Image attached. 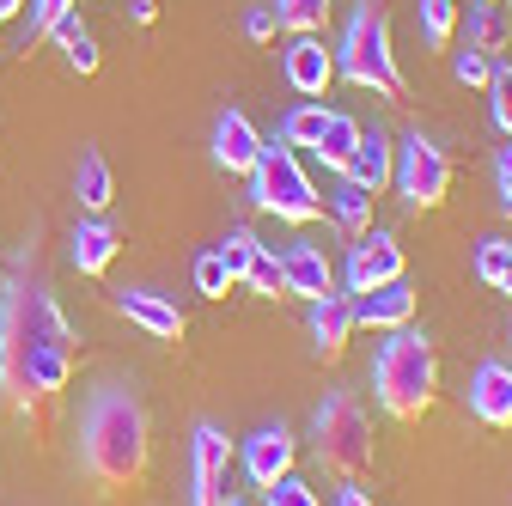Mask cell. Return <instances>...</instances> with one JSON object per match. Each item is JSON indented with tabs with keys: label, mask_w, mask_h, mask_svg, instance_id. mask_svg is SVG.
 Listing matches in <instances>:
<instances>
[{
	"label": "cell",
	"mask_w": 512,
	"mask_h": 506,
	"mask_svg": "<svg viewBox=\"0 0 512 506\" xmlns=\"http://www.w3.org/2000/svg\"><path fill=\"white\" fill-rule=\"evenodd\" d=\"M494 189H500V214H512V147H500L494 159Z\"/></svg>",
	"instance_id": "36"
},
{
	"label": "cell",
	"mask_w": 512,
	"mask_h": 506,
	"mask_svg": "<svg viewBox=\"0 0 512 506\" xmlns=\"http://www.w3.org/2000/svg\"><path fill=\"white\" fill-rule=\"evenodd\" d=\"M293 458H299V446H293V433H287L281 421H275V427H256V433L244 439V476H250L256 488L293 476Z\"/></svg>",
	"instance_id": "12"
},
{
	"label": "cell",
	"mask_w": 512,
	"mask_h": 506,
	"mask_svg": "<svg viewBox=\"0 0 512 506\" xmlns=\"http://www.w3.org/2000/svg\"><path fill=\"white\" fill-rule=\"evenodd\" d=\"M372 189H360V183H336V196H330V208H336V226L348 232V238H360V232H372Z\"/></svg>",
	"instance_id": "24"
},
{
	"label": "cell",
	"mask_w": 512,
	"mask_h": 506,
	"mask_svg": "<svg viewBox=\"0 0 512 506\" xmlns=\"http://www.w3.org/2000/svg\"><path fill=\"white\" fill-rule=\"evenodd\" d=\"M342 177H348V183H360V189H372V196H384V189H391V177H397V147L384 141L378 129H372V135H360V147L348 153Z\"/></svg>",
	"instance_id": "16"
},
{
	"label": "cell",
	"mask_w": 512,
	"mask_h": 506,
	"mask_svg": "<svg viewBox=\"0 0 512 506\" xmlns=\"http://www.w3.org/2000/svg\"><path fill=\"white\" fill-rule=\"evenodd\" d=\"M80 360V336L61 318V305L43 275H13L0 299V391L19 409H37L68 391V372Z\"/></svg>",
	"instance_id": "1"
},
{
	"label": "cell",
	"mask_w": 512,
	"mask_h": 506,
	"mask_svg": "<svg viewBox=\"0 0 512 506\" xmlns=\"http://www.w3.org/2000/svg\"><path fill=\"white\" fill-rule=\"evenodd\" d=\"M470 415L482 427H512V366L506 360H482L470 372Z\"/></svg>",
	"instance_id": "14"
},
{
	"label": "cell",
	"mask_w": 512,
	"mask_h": 506,
	"mask_svg": "<svg viewBox=\"0 0 512 506\" xmlns=\"http://www.w3.org/2000/svg\"><path fill=\"white\" fill-rule=\"evenodd\" d=\"M80 452H86L92 482H104V488H128V482L147 476V452H153V439H147V409H141V397L128 391V385H104V391L86 403Z\"/></svg>",
	"instance_id": "2"
},
{
	"label": "cell",
	"mask_w": 512,
	"mask_h": 506,
	"mask_svg": "<svg viewBox=\"0 0 512 506\" xmlns=\"http://www.w3.org/2000/svg\"><path fill=\"white\" fill-rule=\"evenodd\" d=\"M311 452H317V464H324L330 476H360L366 464H372V421H366V409H360V397H348V391H330L324 403H317V415H311Z\"/></svg>",
	"instance_id": "6"
},
{
	"label": "cell",
	"mask_w": 512,
	"mask_h": 506,
	"mask_svg": "<svg viewBox=\"0 0 512 506\" xmlns=\"http://www.w3.org/2000/svg\"><path fill=\"white\" fill-rule=\"evenodd\" d=\"M49 43L61 49V61H68L74 74H98V37H92V31H86V25L74 19V13L61 19L55 31H49Z\"/></svg>",
	"instance_id": "22"
},
{
	"label": "cell",
	"mask_w": 512,
	"mask_h": 506,
	"mask_svg": "<svg viewBox=\"0 0 512 506\" xmlns=\"http://www.w3.org/2000/svg\"><path fill=\"white\" fill-rule=\"evenodd\" d=\"M244 37H250V43H269V37H275V13H269V7H250V13H244Z\"/></svg>",
	"instance_id": "37"
},
{
	"label": "cell",
	"mask_w": 512,
	"mask_h": 506,
	"mask_svg": "<svg viewBox=\"0 0 512 506\" xmlns=\"http://www.w3.org/2000/svg\"><path fill=\"white\" fill-rule=\"evenodd\" d=\"M220 506H244V500H220Z\"/></svg>",
	"instance_id": "40"
},
{
	"label": "cell",
	"mask_w": 512,
	"mask_h": 506,
	"mask_svg": "<svg viewBox=\"0 0 512 506\" xmlns=\"http://www.w3.org/2000/svg\"><path fill=\"white\" fill-rule=\"evenodd\" d=\"M391 281H403V244L391 232H360L354 257H348V293H372Z\"/></svg>",
	"instance_id": "10"
},
{
	"label": "cell",
	"mask_w": 512,
	"mask_h": 506,
	"mask_svg": "<svg viewBox=\"0 0 512 506\" xmlns=\"http://www.w3.org/2000/svg\"><path fill=\"white\" fill-rule=\"evenodd\" d=\"M244 287H250V293H263V299L287 293V281H281V257H275V250H256V257H250V269H244Z\"/></svg>",
	"instance_id": "31"
},
{
	"label": "cell",
	"mask_w": 512,
	"mask_h": 506,
	"mask_svg": "<svg viewBox=\"0 0 512 506\" xmlns=\"http://www.w3.org/2000/svg\"><path fill=\"white\" fill-rule=\"evenodd\" d=\"M512 37V13H506V0H482V7L470 13V49L482 55H500Z\"/></svg>",
	"instance_id": "23"
},
{
	"label": "cell",
	"mask_w": 512,
	"mask_h": 506,
	"mask_svg": "<svg viewBox=\"0 0 512 506\" xmlns=\"http://www.w3.org/2000/svg\"><path fill=\"white\" fill-rule=\"evenodd\" d=\"M238 281L226 275V263H220V250H208V257H196V293H208V299H226Z\"/></svg>",
	"instance_id": "32"
},
{
	"label": "cell",
	"mask_w": 512,
	"mask_h": 506,
	"mask_svg": "<svg viewBox=\"0 0 512 506\" xmlns=\"http://www.w3.org/2000/svg\"><path fill=\"white\" fill-rule=\"evenodd\" d=\"M226 476H232V446L214 421H202L196 439H189V506H220Z\"/></svg>",
	"instance_id": "8"
},
{
	"label": "cell",
	"mask_w": 512,
	"mask_h": 506,
	"mask_svg": "<svg viewBox=\"0 0 512 506\" xmlns=\"http://www.w3.org/2000/svg\"><path fill=\"white\" fill-rule=\"evenodd\" d=\"M397 196L415 208V214H427V208H439L445 196H452V159H445V147L439 141H427L421 129L397 147Z\"/></svg>",
	"instance_id": "7"
},
{
	"label": "cell",
	"mask_w": 512,
	"mask_h": 506,
	"mask_svg": "<svg viewBox=\"0 0 512 506\" xmlns=\"http://www.w3.org/2000/svg\"><path fill=\"white\" fill-rule=\"evenodd\" d=\"M336 74H348L360 92L403 98V68H397V49H391V13H384V0H360L354 7L342 49H336Z\"/></svg>",
	"instance_id": "4"
},
{
	"label": "cell",
	"mask_w": 512,
	"mask_h": 506,
	"mask_svg": "<svg viewBox=\"0 0 512 506\" xmlns=\"http://www.w3.org/2000/svg\"><path fill=\"white\" fill-rule=\"evenodd\" d=\"M421 37L433 49H445L458 37V0H421Z\"/></svg>",
	"instance_id": "28"
},
{
	"label": "cell",
	"mask_w": 512,
	"mask_h": 506,
	"mask_svg": "<svg viewBox=\"0 0 512 506\" xmlns=\"http://www.w3.org/2000/svg\"><path fill=\"white\" fill-rule=\"evenodd\" d=\"M360 122L354 116H342V110H330V122H324V135H317V147H311V159H324V171H336L342 177V165H348V153L360 147Z\"/></svg>",
	"instance_id": "21"
},
{
	"label": "cell",
	"mask_w": 512,
	"mask_h": 506,
	"mask_svg": "<svg viewBox=\"0 0 512 506\" xmlns=\"http://www.w3.org/2000/svg\"><path fill=\"white\" fill-rule=\"evenodd\" d=\"M458 80H464V86H488V80H494V55L464 49V55H458Z\"/></svg>",
	"instance_id": "35"
},
{
	"label": "cell",
	"mask_w": 512,
	"mask_h": 506,
	"mask_svg": "<svg viewBox=\"0 0 512 506\" xmlns=\"http://www.w3.org/2000/svg\"><path fill=\"white\" fill-rule=\"evenodd\" d=\"M324 122H330V110H324V104H293V110L281 116V141L311 153V147H317V135H324Z\"/></svg>",
	"instance_id": "26"
},
{
	"label": "cell",
	"mask_w": 512,
	"mask_h": 506,
	"mask_svg": "<svg viewBox=\"0 0 512 506\" xmlns=\"http://www.w3.org/2000/svg\"><path fill=\"white\" fill-rule=\"evenodd\" d=\"M214 250H220V263H226V275H232V281H244L250 257H256V250H263V244H256V232H250V226H232V232H226V238H220Z\"/></svg>",
	"instance_id": "29"
},
{
	"label": "cell",
	"mask_w": 512,
	"mask_h": 506,
	"mask_svg": "<svg viewBox=\"0 0 512 506\" xmlns=\"http://www.w3.org/2000/svg\"><path fill=\"white\" fill-rule=\"evenodd\" d=\"M324 19H330V0H275V25L293 37L324 31Z\"/></svg>",
	"instance_id": "27"
},
{
	"label": "cell",
	"mask_w": 512,
	"mask_h": 506,
	"mask_svg": "<svg viewBox=\"0 0 512 506\" xmlns=\"http://www.w3.org/2000/svg\"><path fill=\"white\" fill-rule=\"evenodd\" d=\"M13 13H25V0H0V19H13Z\"/></svg>",
	"instance_id": "39"
},
{
	"label": "cell",
	"mask_w": 512,
	"mask_h": 506,
	"mask_svg": "<svg viewBox=\"0 0 512 506\" xmlns=\"http://www.w3.org/2000/svg\"><path fill=\"white\" fill-rule=\"evenodd\" d=\"M476 281L512 299V238H482V250H476Z\"/></svg>",
	"instance_id": "25"
},
{
	"label": "cell",
	"mask_w": 512,
	"mask_h": 506,
	"mask_svg": "<svg viewBox=\"0 0 512 506\" xmlns=\"http://www.w3.org/2000/svg\"><path fill=\"white\" fill-rule=\"evenodd\" d=\"M336 506H372V494H366V488H342Z\"/></svg>",
	"instance_id": "38"
},
{
	"label": "cell",
	"mask_w": 512,
	"mask_h": 506,
	"mask_svg": "<svg viewBox=\"0 0 512 506\" xmlns=\"http://www.w3.org/2000/svg\"><path fill=\"white\" fill-rule=\"evenodd\" d=\"M25 7H31V25H25V43H49V31H55L61 19H68V13L80 7V0H25Z\"/></svg>",
	"instance_id": "30"
},
{
	"label": "cell",
	"mask_w": 512,
	"mask_h": 506,
	"mask_svg": "<svg viewBox=\"0 0 512 506\" xmlns=\"http://www.w3.org/2000/svg\"><path fill=\"white\" fill-rule=\"evenodd\" d=\"M488 98H494V122H500V135H512V68H500V61H494Z\"/></svg>",
	"instance_id": "34"
},
{
	"label": "cell",
	"mask_w": 512,
	"mask_h": 506,
	"mask_svg": "<svg viewBox=\"0 0 512 506\" xmlns=\"http://www.w3.org/2000/svg\"><path fill=\"white\" fill-rule=\"evenodd\" d=\"M409 318H415V293L403 281L372 287V293H354V324H366V330H403Z\"/></svg>",
	"instance_id": "19"
},
{
	"label": "cell",
	"mask_w": 512,
	"mask_h": 506,
	"mask_svg": "<svg viewBox=\"0 0 512 506\" xmlns=\"http://www.w3.org/2000/svg\"><path fill=\"white\" fill-rule=\"evenodd\" d=\"M372 391L384 403V415L397 421H421L433 409V391H439V354L421 330H391V342L378 348L372 360Z\"/></svg>",
	"instance_id": "3"
},
{
	"label": "cell",
	"mask_w": 512,
	"mask_h": 506,
	"mask_svg": "<svg viewBox=\"0 0 512 506\" xmlns=\"http://www.w3.org/2000/svg\"><path fill=\"white\" fill-rule=\"evenodd\" d=\"M74 196H80L86 214H104V208L116 202V177H110V159H104L98 147H86L80 165H74Z\"/></svg>",
	"instance_id": "20"
},
{
	"label": "cell",
	"mask_w": 512,
	"mask_h": 506,
	"mask_svg": "<svg viewBox=\"0 0 512 506\" xmlns=\"http://www.w3.org/2000/svg\"><path fill=\"white\" fill-rule=\"evenodd\" d=\"M256 159H263V129H256L244 110H220V122H214V165L232 171V177H250Z\"/></svg>",
	"instance_id": "11"
},
{
	"label": "cell",
	"mask_w": 512,
	"mask_h": 506,
	"mask_svg": "<svg viewBox=\"0 0 512 506\" xmlns=\"http://www.w3.org/2000/svg\"><path fill=\"white\" fill-rule=\"evenodd\" d=\"M250 202L263 214H275V220H287V226H305V220L324 214V196H317V183L305 177L299 147H287L281 135L263 141V159L250 171Z\"/></svg>",
	"instance_id": "5"
},
{
	"label": "cell",
	"mask_w": 512,
	"mask_h": 506,
	"mask_svg": "<svg viewBox=\"0 0 512 506\" xmlns=\"http://www.w3.org/2000/svg\"><path fill=\"white\" fill-rule=\"evenodd\" d=\"M360 324H354V299L348 293H324V299H311V348L324 354V360H336L342 348H348V336H354Z\"/></svg>",
	"instance_id": "15"
},
{
	"label": "cell",
	"mask_w": 512,
	"mask_h": 506,
	"mask_svg": "<svg viewBox=\"0 0 512 506\" xmlns=\"http://www.w3.org/2000/svg\"><path fill=\"white\" fill-rule=\"evenodd\" d=\"M116 250H122V238H116V226H110L104 214H86V220L74 226V238H68V257H74L80 275H104V269L116 263Z\"/></svg>",
	"instance_id": "18"
},
{
	"label": "cell",
	"mask_w": 512,
	"mask_h": 506,
	"mask_svg": "<svg viewBox=\"0 0 512 506\" xmlns=\"http://www.w3.org/2000/svg\"><path fill=\"white\" fill-rule=\"evenodd\" d=\"M281 74H287V86L305 98V104H324V92H330V80H336V55L324 49V37H293L287 43V55H281Z\"/></svg>",
	"instance_id": "9"
},
{
	"label": "cell",
	"mask_w": 512,
	"mask_h": 506,
	"mask_svg": "<svg viewBox=\"0 0 512 506\" xmlns=\"http://www.w3.org/2000/svg\"><path fill=\"white\" fill-rule=\"evenodd\" d=\"M281 281H287V293H299V299H324V293H336V269H330V257L317 244H293L287 257H281Z\"/></svg>",
	"instance_id": "17"
},
{
	"label": "cell",
	"mask_w": 512,
	"mask_h": 506,
	"mask_svg": "<svg viewBox=\"0 0 512 506\" xmlns=\"http://www.w3.org/2000/svg\"><path fill=\"white\" fill-rule=\"evenodd\" d=\"M263 500H269V506H324V500H317V488H311V482H299V476L269 482V488H263Z\"/></svg>",
	"instance_id": "33"
},
{
	"label": "cell",
	"mask_w": 512,
	"mask_h": 506,
	"mask_svg": "<svg viewBox=\"0 0 512 506\" xmlns=\"http://www.w3.org/2000/svg\"><path fill=\"white\" fill-rule=\"evenodd\" d=\"M116 311L135 330H147L153 342H183V311L165 299V293H153V287H122L116 293Z\"/></svg>",
	"instance_id": "13"
}]
</instances>
